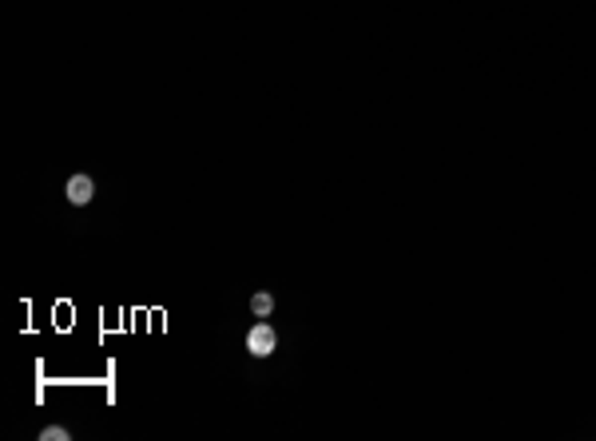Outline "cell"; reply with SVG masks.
I'll return each mask as SVG.
<instances>
[{"instance_id": "cell-1", "label": "cell", "mask_w": 596, "mask_h": 441, "mask_svg": "<svg viewBox=\"0 0 596 441\" xmlns=\"http://www.w3.org/2000/svg\"><path fill=\"white\" fill-rule=\"evenodd\" d=\"M274 346H279V334H274L271 322H259V326H251V330H247V350H251L254 358H266V354H274Z\"/></svg>"}, {"instance_id": "cell-4", "label": "cell", "mask_w": 596, "mask_h": 441, "mask_svg": "<svg viewBox=\"0 0 596 441\" xmlns=\"http://www.w3.org/2000/svg\"><path fill=\"white\" fill-rule=\"evenodd\" d=\"M40 437H44V441H68V430H64V425H48Z\"/></svg>"}, {"instance_id": "cell-3", "label": "cell", "mask_w": 596, "mask_h": 441, "mask_svg": "<svg viewBox=\"0 0 596 441\" xmlns=\"http://www.w3.org/2000/svg\"><path fill=\"white\" fill-rule=\"evenodd\" d=\"M251 311L259 314V318H266V314L274 311V298H271V294H254V298H251Z\"/></svg>"}, {"instance_id": "cell-2", "label": "cell", "mask_w": 596, "mask_h": 441, "mask_svg": "<svg viewBox=\"0 0 596 441\" xmlns=\"http://www.w3.org/2000/svg\"><path fill=\"white\" fill-rule=\"evenodd\" d=\"M91 195H96V183H91V175H72V179H68V199L76 203V207H88Z\"/></svg>"}]
</instances>
